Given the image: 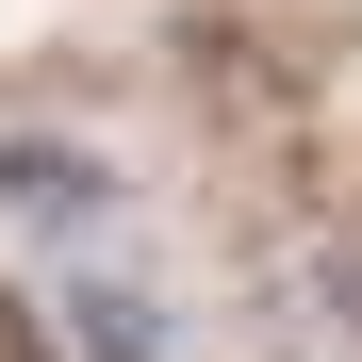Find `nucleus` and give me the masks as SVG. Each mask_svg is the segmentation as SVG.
<instances>
[{"instance_id":"obj_1","label":"nucleus","mask_w":362,"mask_h":362,"mask_svg":"<svg viewBox=\"0 0 362 362\" xmlns=\"http://www.w3.org/2000/svg\"><path fill=\"white\" fill-rule=\"evenodd\" d=\"M115 214V165L83 132H0V230H33V247H83Z\"/></svg>"},{"instance_id":"obj_2","label":"nucleus","mask_w":362,"mask_h":362,"mask_svg":"<svg viewBox=\"0 0 362 362\" xmlns=\"http://www.w3.org/2000/svg\"><path fill=\"white\" fill-rule=\"evenodd\" d=\"M49 329H66V362H165V296L148 280H66V313H49Z\"/></svg>"}]
</instances>
